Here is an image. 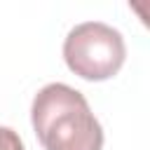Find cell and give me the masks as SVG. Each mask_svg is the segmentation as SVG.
Masks as SVG:
<instances>
[{
	"label": "cell",
	"instance_id": "1",
	"mask_svg": "<svg viewBox=\"0 0 150 150\" xmlns=\"http://www.w3.org/2000/svg\"><path fill=\"white\" fill-rule=\"evenodd\" d=\"M30 120L45 150L103 148V129L89 110L87 98L63 82H52L35 94Z\"/></svg>",
	"mask_w": 150,
	"mask_h": 150
},
{
	"label": "cell",
	"instance_id": "3",
	"mask_svg": "<svg viewBox=\"0 0 150 150\" xmlns=\"http://www.w3.org/2000/svg\"><path fill=\"white\" fill-rule=\"evenodd\" d=\"M0 150H23V143L14 129L0 127Z\"/></svg>",
	"mask_w": 150,
	"mask_h": 150
},
{
	"label": "cell",
	"instance_id": "2",
	"mask_svg": "<svg viewBox=\"0 0 150 150\" xmlns=\"http://www.w3.org/2000/svg\"><path fill=\"white\" fill-rule=\"evenodd\" d=\"M124 56L127 47L122 33L101 21H84L75 26L63 42V59L68 68L94 82L117 75Z\"/></svg>",
	"mask_w": 150,
	"mask_h": 150
}]
</instances>
